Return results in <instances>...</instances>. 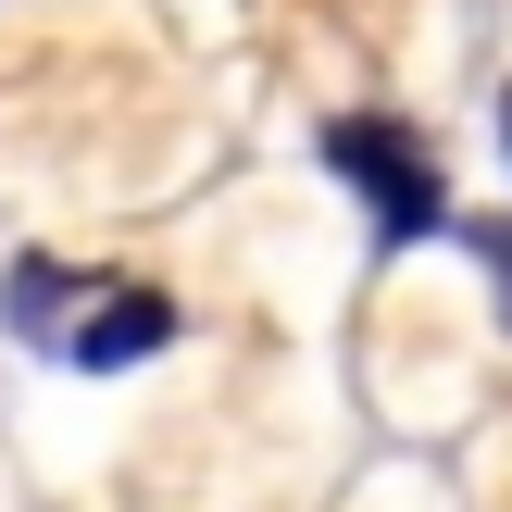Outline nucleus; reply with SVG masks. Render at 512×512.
<instances>
[{"label":"nucleus","mask_w":512,"mask_h":512,"mask_svg":"<svg viewBox=\"0 0 512 512\" xmlns=\"http://www.w3.org/2000/svg\"><path fill=\"white\" fill-rule=\"evenodd\" d=\"M150 350H175V300L163 288H100L88 325L63 338V363L75 375H113V363H150Z\"/></svg>","instance_id":"f03ea898"},{"label":"nucleus","mask_w":512,"mask_h":512,"mask_svg":"<svg viewBox=\"0 0 512 512\" xmlns=\"http://www.w3.org/2000/svg\"><path fill=\"white\" fill-rule=\"evenodd\" d=\"M88 275H63V263H13V288H0V313H13V338H38V350H63V313H88Z\"/></svg>","instance_id":"7ed1b4c3"},{"label":"nucleus","mask_w":512,"mask_h":512,"mask_svg":"<svg viewBox=\"0 0 512 512\" xmlns=\"http://www.w3.org/2000/svg\"><path fill=\"white\" fill-rule=\"evenodd\" d=\"M463 250L488 263V288H500V325H512V213H475V225H463Z\"/></svg>","instance_id":"20e7f679"},{"label":"nucleus","mask_w":512,"mask_h":512,"mask_svg":"<svg viewBox=\"0 0 512 512\" xmlns=\"http://www.w3.org/2000/svg\"><path fill=\"white\" fill-rule=\"evenodd\" d=\"M500 150H512V88H500Z\"/></svg>","instance_id":"39448f33"},{"label":"nucleus","mask_w":512,"mask_h":512,"mask_svg":"<svg viewBox=\"0 0 512 512\" xmlns=\"http://www.w3.org/2000/svg\"><path fill=\"white\" fill-rule=\"evenodd\" d=\"M325 163L375 200V250H413V238H438V225H450V188H438V163H425L413 125L350 113V125H325Z\"/></svg>","instance_id":"f257e3e1"}]
</instances>
